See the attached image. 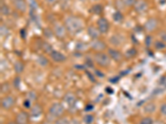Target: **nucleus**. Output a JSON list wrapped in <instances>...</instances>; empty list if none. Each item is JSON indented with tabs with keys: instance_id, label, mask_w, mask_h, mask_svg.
Masks as SVG:
<instances>
[{
	"instance_id": "obj_1",
	"label": "nucleus",
	"mask_w": 166,
	"mask_h": 124,
	"mask_svg": "<svg viewBox=\"0 0 166 124\" xmlns=\"http://www.w3.org/2000/svg\"><path fill=\"white\" fill-rule=\"evenodd\" d=\"M64 25L67 32L71 34H77L84 28V21L80 17L68 16L64 21Z\"/></svg>"
},
{
	"instance_id": "obj_2",
	"label": "nucleus",
	"mask_w": 166,
	"mask_h": 124,
	"mask_svg": "<svg viewBox=\"0 0 166 124\" xmlns=\"http://www.w3.org/2000/svg\"><path fill=\"white\" fill-rule=\"evenodd\" d=\"M94 61L101 68H107L111 65V58L104 52H96L94 55Z\"/></svg>"
},
{
	"instance_id": "obj_3",
	"label": "nucleus",
	"mask_w": 166,
	"mask_h": 124,
	"mask_svg": "<svg viewBox=\"0 0 166 124\" xmlns=\"http://www.w3.org/2000/svg\"><path fill=\"white\" fill-rule=\"evenodd\" d=\"M65 112L64 106L61 103H54L49 107L48 112L49 114L53 117L58 118V117H62V115Z\"/></svg>"
},
{
	"instance_id": "obj_4",
	"label": "nucleus",
	"mask_w": 166,
	"mask_h": 124,
	"mask_svg": "<svg viewBox=\"0 0 166 124\" xmlns=\"http://www.w3.org/2000/svg\"><path fill=\"white\" fill-rule=\"evenodd\" d=\"M53 32H54V36L57 38H58L59 40H63L66 37V33H67V30H66L65 25L57 22L54 24L53 26Z\"/></svg>"
},
{
	"instance_id": "obj_5",
	"label": "nucleus",
	"mask_w": 166,
	"mask_h": 124,
	"mask_svg": "<svg viewBox=\"0 0 166 124\" xmlns=\"http://www.w3.org/2000/svg\"><path fill=\"white\" fill-rule=\"evenodd\" d=\"M16 99L13 95H6L1 99V108L4 110H10L14 107Z\"/></svg>"
},
{
	"instance_id": "obj_6",
	"label": "nucleus",
	"mask_w": 166,
	"mask_h": 124,
	"mask_svg": "<svg viewBox=\"0 0 166 124\" xmlns=\"http://www.w3.org/2000/svg\"><path fill=\"white\" fill-rule=\"evenodd\" d=\"M135 12L138 14H145L149 10V4L146 0H137L134 6Z\"/></svg>"
},
{
	"instance_id": "obj_7",
	"label": "nucleus",
	"mask_w": 166,
	"mask_h": 124,
	"mask_svg": "<svg viewBox=\"0 0 166 124\" xmlns=\"http://www.w3.org/2000/svg\"><path fill=\"white\" fill-rule=\"evenodd\" d=\"M96 23H97L98 30L101 34H106L108 32L110 29V23L106 18H105L104 17H101L98 18Z\"/></svg>"
},
{
	"instance_id": "obj_8",
	"label": "nucleus",
	"mask_w": 166,
	"mask_h": 124,
	"mask_svg": "<svg viewBox=\"0 0 166 124\" xmlns=\"http://www.w3.org/2000/svg\"><path fill=\"white\" fill-rule=\"evenodd\" d=\"M91 48L96 52H102L104 50L107 48V45L106 42L100 40V39H95L92 40L90 44Z\"/></svg>"
},
{
	"instance_id": "obj_9",
	"label": "nucleus",
	"mask_w": 166,
	"mask_h": 124,
	"mask_svg": "<svg viewBox=\"0 0 166 124\" xmlns=\"http://www.w3.org/2000/svg\"><path fill=\"white\" fill-rule=\"evenodd\" d=\"M158 25H159L158 20L155 17H150L145 22V25H144V29L147 32H153L156 30Z\"/></svg>"
},
{
	"instance_id": "obj_10",
	"label": "nucleus",
	"mask_w": 166,
	"mask_h": 124,
	"mask_svg": "<svg viewBox=\"0 0 166 124\" xmlns=\"http://www.w3.org/2000/svg\"><path fill=\"white\" fill-rule=\"evenodd\" d=\"M107 54L110 56V58L116 62H121L125 57V55L122 54L119 50L115 48H109L107 50Z\"/></svg>"
},
{
	"instance_id": "obj_11",
	"label": "nucleus",
	"mask_w": 166,
	"mask_h": 124,
	"mask_svg": "<svg viewBox=\"0 0 166 124\" xmlns=\"http://www.w3.org/2000/svg\"><path fill=\"white\" fill-rule=\"evenodd\" d=\"M31 117L29 113H28L25 111H20V112L16 115L15 121L18 124H29V117Z\"/></svg>"
},
{
	"instance_id": "obj_12",
	"label": "nucleus",
	"mask_w": 166,
	"mask_h": 124,
	"mask_svg": "<svg viewBox=\"0 0 166 124\" xmlns=\"http://www.w3.org/2000/svg\"><path fill=\"white\" fill-rule=\"evenodd\" d=\"M13 5L15 9L20 12H25L28 9V2L26 0H13Z\"/></svg>"
},
{
	"instance_id": "obj_13",
	"label": "nucleus",
	"mask_w": 166,
	"mask_h": 124,
	"mask_svg": "<svg viewBox=\"0 0 166 124\" xmlns=\"http://www.w3.org/2000/svg\"><path fill=\"white\" fill-rule=\"evenodd\" d=\"M50 57L56 63H62L66 60V56L64 54H62V52H57V51H53L50 54Z\"/></svg>"
},
{
	"instance_id": "obj_14",
	"label": "nucleus",
	"mask_w": 166,
	"mask_h": 124,
	"mask_svg": "<svg viewBox=\"0 0 166 124\" xmlns=\"http://www.w3.org/2000/svg\"><path fill=\"white\" fill-rule=\"evenodd\" d=\"M43 113V107L39 103H35L30 108V116L32 117H38Z\"/></svg>"
},
{
	"instance_id": "obj_15",
	"label": "nucleus",
	"mask_w": 166,
	"mask_h": 124,
	"mask_svg": "<svg viewBox=\"0 0 166 124\" xmlns=\"http://www.w3.org/2000/svg\"><path fill=\"white\" fill-rule=\"evenodd\" d=\"M87 34L92 40L95 39H99L100 35L101 33L100 32V31L98 30V28L95 26H90L87 28Z\"/></svg>"
},
{
	"instance_id": "obj_16",
	"label": "nucleus",
	"mask_w": 166,
	"mask_h": 124,
	"mask_svg": "<svg viewBox=\"0 0 166 124\" xmlns=\"http://www.w3.org/2000/svg\"><path fill=\"white\" fill-rule=\"evenodd\" d=\"M63 100H64L65 103L67 104L70 107H73L75 106L76 103V98L75 96V94H72V93H66L65 94L64 98H63Z\"/></svg>"
},
{
	"instance_id": "obj_17",
	"label": "nucleus",
	"mask_w": 166,
	"mask_h": 124,
	"mask_svg": "<svg viewBox=\"0 0 166 124\" xmlns=\"http://www.w3.org/2000/svg\"><path fill=\"white\" fill-rule=\"evenodd\" d=\"M110 42L115 47H120L124 43V38L121 35H113L112 37L110 38Z\"/></svg>"
},
{
	"instance_id": "obj_18",
	"label": "nucleus",
	"mask_w": 166,
	"mask_h": 124,
	"mask_svg": "<svg viewBox=\"0 0 166 124\" xmlns=\"http://www.w3.org/2000/svg\"><path fill=\"white\" fill-rule=\"evenodd\" d=\"M90 12L93 14H96V15H101L103 12V7L99 3L94 4L92 7H91Z\"/></svg>"
},
{
	"instance_id": "obj_19",
	"label": "nucleus",
	"mask_w": 166,
	"mask_h": 124,
	"mask_svg": "<svg viewBox=\"0 0 166 124\" xmlns=\"http://www.w3.org/2000/svg\"><path fill=\"white\" fill-rule=\"evenodd\" d=\"M41 48H42L43 52H45L46 53H48L49 55L54 51V50L52 49V46L47 42H42V43H41Z\"/></svg>"
},
{
	"instance_id": "obj_20",
	"label": "nucleus",
	"mask_w": 166,
	"mask_h": 124,
	"mask_svg": "<svg viewBox=\"0 0 166 124\" xmlns=\"http://www.w3.org/2000/svg\"><path fill=\"white\" fill-rule=\"evenodd\" d=\"M13 68H14V71L17 74H21L24 70V64L20 61H16L13 65Z\"/></svg>"
},
{
	"instance_id": "obj_21",
	"label": "nucleus",
	"mask_w": 166,
	"mask_h": 124,
	"mask_svg": "<svg viewBox=\"0 0 166 124\" xmlns=\"http://www.w3.org/2000/svg\"><path fill=\"white\" fill-rule=\"evenodd\" d=\"M156 109V106L154 103H149L147 104H145V107H144V111H145L146 113L148 114H150V113H153V112L155 111Z\"/></svg>"
},
{
	"instance_id": "obj_22",
	"label": "nucleus",
	"mask_w": 166,
	"mask_h": 124,
	"mask_svg": "<svg viewBox=\"0 0 166 124\" xmlns=\"http://www.w3.org/2000/svg\"><path fill=\"white\" fill-rule=\"evenodd\" d=\"M137 55V51L135 48H131L128 51H126V52L125 53V57L126 59H131L134 58L135 56Z\"/></svg>"
},
{
	"instance_id": "obj_23",
	"label": "nucleus",
	"mask_w": 166,
	"mask_h": 124,
	"mask_svg": "<svg viewBox=\"0 0 166 124\" xmlns=\"http://www.w3.org/2000/svg\"><path fill=\"white\" fill-rule=\"evenodd\" d=\"M0 12H1V14L3 15V16H8L10 12H11V11H10L9 7L7 4H5V3L3 4L2 3L1 4V7H0Z\"/></svg>"
},
{
	"instance_id": "obj_24",
	"label": "nucleus",
	"mask_w": 166,
	"mask_h": 124,
	"mask_svg": "<svg viewBox=\"0 0 166 124\" xmlns=\"http://www.w3.org/2000/svg\"><path fill=\"white\" fill-rule=\"evenodd\" d=\"M11 90V86H10L9 83L5 82L1 84V93L3 94H8Z\"/></svg>"
},
{
	"instance_id": "obj_25",
	"label": "nucleus",
	"mask_w": 166,
	"mask_h": 124,
	"mask_svg": "<svg viewBox=\"0 0 166 124\" xmlns=\"http://www.w3.org/2000/svg\"><path fill=\"white\" fill-rule=\"evenodd\" d=\"M37 62H38L41 66H43V67H45L48 65V60L46 58L45 56H38V59H37Z\"/></svg>"
},
{
	"instance_id": "obj_26",
	"label": "nucleus",
	"mask_w": 166,
	"mask_h": 124,
	"mask_svg": "<svg viewBox=\"0 0 166 124\" xmlns=\"http://www.w3.org/2000/svg\"><path fill=\"white\" fill-rule=\"evenodd\" d=\"M54 124H71V119L65 117H58L56 119Z\"/></svg>"
},
{
	"instance_id": "obj_27",
	"label": "nucleus",
	"mask_w": 166,
	"mask_h": 124,
	"mask_svg": "<svg viewBox=\"0 0 166 124\" xmlns=\"http://www.w3.org/2000/svg\"><path fill=\"white\" fill-rule=\"evenodd\" d=\"M87 44H86L84 42H79L76 45V51H77V52H84V51L87 49Z\"/></svg>"
},
{
	"instance_id": "obj_28",
	"label": "nucleus",
	"mask_w": 166,
	"mask_h": 124,
	"mask_svg": "<svg viewBox=\"0 0 166 124\" xmlns=\"http://www.w3.org/2000/svg\"><path fill=\"white\" fill-rule=\"evenodd\" d=\"M154 47H155V49L160 51V50H163V49H164V48H165L166 43L161 40L156 41V42H154Z\"/></svg>"
},
{
	"instance_id": "obj_29",
	"label": "nucleus",
	"mask_w": 166,
	"mask_h": 124,
	"mask_svg": "<svg viewBox=\"0 0 166 124\" xmlns=\"http://www.w3.org/2000/svg\"><path fill=\"white\" fill-rule=\"evenodd\" d=\"M43 35H44V37L47 38H49V39H51V38L52 37V36H54V32H53V30H51L50 28H48L46 27L43 29Z\"/></svg>"
},
{
	"instance_id": "obj_30",
	"label": "nucleus",
	"mask_w": 166,
	"mask_h": 124,
	"mask_svg": "<svg viewBox=\"0 0 166 124\" xmlns=\"http://www.w3.org/2000/svg\"><path fill=\"white\" fill-rule=\"evenodd\" d=\"M83 122L86 124H91L94 122V116L91 114H86L83 117Z\"/></svg>"
},
{
	"instance_id": "obj_31",
	"label": "nucleus",
	"mask_w": 166,
	"mask_h": 124,
	"mask_svg": "<svg viewBox=\"0 0 166 124\" xmlns=\"http://www.w3.org/2000/svg\"><path fill=\"white\" fill-rule=\"evenodd\" d=\"M113 19L116 22H121L123 19V15L120 11H116L114 14H113Z\"/></svg>"
},
{
	"instance_id": "obj_32",
	"label": "nucleus",
	"mask_w": 166,
	"mask_h": 124,
	"mask_svg": "<svg viewBox=\"0 0 166 124\" xmlns=\"http://www.w3.org/2000/svg\"><path fill=\"white\" fill-rule=\"evenodd\" d=\"M154 122H153V119H152L151 117H145L144 118L140 120V124H153Z\"/></svg>"
},
{
	"instance_id": "obj_33",
	"label": "nucleus",
	"mask_w": 166,
	"mask_h": 124,
	"mask_svg": "<svg viewBox=\"0 0 166 124\" xmlns=\"http://www.w3.org/2000/svg\"><path fill=\"white\" fill-rule=\"evenodd\" d=\"M123 2L126 7H134L137 0H123Z\"/></svg>"
},
{
	"instance_id": "obj_34",
	"label": "nucleus",
	"mask_w": 166,
	"mask_h": 124,
	"mask_svg": "<svg viewBox=\"0 0 166 124\" xmlns=\"http://www.w3.org/2000/svg\"><path fill=\"white\" fill-rule=\"evenodd\" d=\"M1 36L2 37H5V36H7L8 33H9V30H8V28L7 27L5 26V25H1Z\"/></svg>"
},
{
	"instance_id": "obj_35",
	"label": "nucleus",
	"mask_w": 166,
	"mask_h": 124,
	"mask_svg": "<svg viewBox=\"0 0 166 124\" xmlns=\"http://www.w3.org/2000/svg\"><path fill=\"white\" fill-rule=\"evenodd\" d=\"M116 7H118L119 9H121V7H126V6H125V4H124L123 0H116Z\"/></svg>"
},
{
	"instance_id": "obj_36",
	"label": "nucleus",
	"mask_w": 166,
	"mask_h": 124,
	"mask_svg": "<svg viewBox=\"0 0 166 124\" xmlns=\"http://www.w3.org/2000/svg\"><path fill=\"white\" fill-rule=\"evenodd\" d=\"M44 2H45L48 5L52 6V5H55L56 3H57V2H59V0H44Z\"/></svg>"
},
{
	"instance_id": "obj_37",
	"label": "nucleus",
	"mask_w": 166,
	"mask_h": 124,
	"mask_svg": "<svg viewBox=\"0 0 166 124\" xmlns=\"http://www.w3.org/2000/svg\"><path fill=\"white\" fill-rule=\"evenodd\" d=\"M36 98H37V95H36L35 93H34V92H30L29 94V98H28V99L32 102V101L35 100Z\"/></svg>"
},
{
	"instance_id": "obj_38",
	"label": "nucleus",
	"mask_w": 166,
	"mask_h": 124,
	"mask_svg": "<svg viewBox=\"0 0 166 124\" xmlns=\"http://www.w3.org/2000/svg\"><path fill=\"white\" fill-rule=\"evenodd\" d=\"M159 110H160V112H161L162 114L166 116V103H164V104H162V105L160 106Z\"/></svg>"
},
{
	"instance_id": "obj_39",
	"label": "nucleus",
	"mask_w": 166,
	"mask_h": 124,
	"mask_svg": "<svg viewBox=\"0 0 166 124\" xmlns=\"http://www.w3.org/2000/svg\"><path fill=\"white\" fill-rule=\"evenodd\" d=\"M159 37H160V40L166 43V32H161L159 33Z\"/></svg>"
},
{
	"instance_id": "obj_40",
	"label": "nucleus",
	"mask_w": 166,
	"mask_h": 124,
	"mask_svg": "<svg viewBox=\"0 0 166 124\" xmlns=\"http://www.w3.org/2000/svg\"><path fill=\"white\" fill-rule=\"evenodd\" d=\"M23 105H24V107L27 108H31V101L29 100V99H26L25 102L23 103Z\"/></svg>"
},
{
	"instance_id": "obj_41",
	"label": "nucleus",
	"mask_w": 166,
	"mask_h": 124,
	"mask_svg": "<svg viewBox=\"0 0 166 124\" xmlns=\"http://www.w3.org/2000/svg\"><path fill=\"white\" fill-rule=\"evenodd\" d=\"M19 83H20V78L18 76V77L15 78V80H14V85H15V87H16V88L17 87H18Z\"/></svg>"
},
{
	"instance_id": "obj_42",
	"label": "nucleus",
	"mask_w": 166,
	"mask_h": 124,
	"mask_svg": "<svg viewBox=\"0 0 166 124\" xmlns=\"http://www.w3.org/2000/svg\"><path fill=\"white\" fill-rule=\"evenodd\" d=\"M71 124H81L78 120L76 118H71Z\"/></svg>"
},
{
	"instance_id": "obj_43",
	"label": "nucleus",
	"mask_w": 166,
	"mask_h": 124,
	"mask_svg": "<svg viewBox=\"0 0 166 124\" xmlns=\"http://www.w3.org/2000/svg\"><path fill=\"white\" fill-rule=\"evenodd\" d=\"M69 1H70V0H59V2H61L62 3H63V4H67Z\"/></svg>"
},
{
	"instance_id": "obj_44",
	"label": "nucleus",
	"mask_w": 166,
	"mask_h": 124,
	"mask_svg": "<svg viewBox=\"0 0 166 124\" xmlns=\"http://www.w3.org/2000/svg\"><path fill=\"white\" fill-rule=\"evenodd\" d=\"M6 124H18L16 121H9V122H8Z\"/></svg>"
},
{
	"instance_id": "obj_45",
	"label": "nucleus",
	"mask_w": 166,
	"mask_h": 124,
	"mask_svg": "<svg viewBox=\"0 0 166 124\" xmlns=\"http://www.w3.org/2000/svg\"><path fill=\"white\" fill-rule=\"evenodd\" d=\"M153 124H164V123H162V122H160L159 121H158V122H156L155 123H153Z\"/></svg>"
},
{
	"instance_id": "obj_46",
	"label": "nucleus",
	"mask_w": 166,
	"mask_h": 124,
	"mask_svg": "<svg viewBox=\"0 0 166 124\" xmlns=\"http://www.w3.org/2000/svg\"><path fill=\"white\" fill-rule=\"evenodd\" d=\"M43 124H51V123H50V122H44V123H43Z\"/></svg>"
},
{
	"instance_id": "obj_47",
	"label": "nucleus",
	"mask_w": 166,
	"mask_h": 124,
	"mask_svg": "<svg viewBox=\"0 0 166 124\" xmlns=\"http://www.w3.org/2000/svg\"><path fill=\"white\" fill-rule=\"evenodd\" d=\"M91 1H94V2H96V1H99V0H91Z\"/></svg>"
}]
</instances>
